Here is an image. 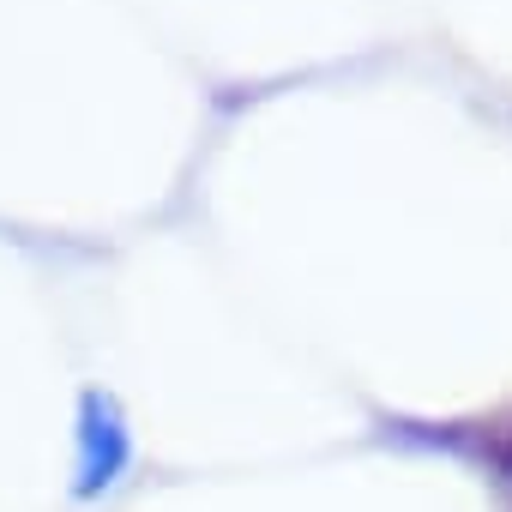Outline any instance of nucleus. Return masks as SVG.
<instances>
[{"label":"nucleus","mask_w":512,"mask_h":512,"mask_svg":"<svg viewBox=\"0 0 512 512\" xmlns=\"http://www.w3.org/2000/svg\"><path fill=\"white\" fill-rule=\"evenodd\" d=\"M127 458H133V440H127V422H121L115 398L85 392V404H79V494L115 488Z\"/></svg>","instance_id":"nucleus-1"}]
</instances>
